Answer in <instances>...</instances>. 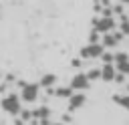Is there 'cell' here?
I'll use <instances>...</instances> for the list:
<instances>
[{"mask_svg": "<svg viewBox=\"0 0 129 125\" xmlns=\"http://www.w3.org/2000/svg\"><path fill=\"white\" fill-rule=\"evenodd\" d=\"M2 109L10 115H18L20 113V99L16 95H6L2 99Z\"/></svg>", "mask_w": 129, "mask_h": 125, "instance_id": "6da1fadb", "label": "cell"}, {"mask_svg": "<svg viewBox=\"0 0 129 125\" xmlns=\"http://www.w3.org/2000/svg\"><path fill=\"white\" fill-rule=\"evenodd\" d=\"M115 18L113 16H103V18H99V20H95V24H93V30H97V32H111L113 28H115Z\"/></svg>", "mask_w": 129, "mask_h": 125, "instance_id": "7a4b0ae2", "label": "cell"}, {"mask_svg": "<svg viewBox=\"0 0 129 125\" xmlns=\"http://www.w3.org/2000/svg\"><path fill=\"white\" fill-rule=\"evenodd\" d=\"M103 50H105L103 44H99V42H91V44H87V46L81 50V56H85V58H99Z\"/></svg>", "mask_w": 129, "mask_h": 125, "instance_id": "3957f363", "label": "cell"}, {"mask_svg": "<svg viewBox=\"0 0 129 125\" xmlns=\"http://www.w3.org/2000/svg\"><path fill=\"white\" fill-rule=\"evenodd\" d=\"M89 79H87V75L85 73H79V75H75L73 77V81H71V89L73 91H85V89H89Z\"/></svg>", "mask_w": 129, "mask_h": 125, "instance_id": "277c9868", "label": "cell"}, {"mask_svg": "<svg viewBox=\"0 0 129 125\" xmlns=\"http://www.w3.org/2000/svg\"><path fill=\"white\" fill-rule=\"evenodd\" d=\"M36 97H38V85H28V83H24V85H22V99H24L26 103H32V101H36Z\"/></svg>", "mask_w": 129, "mask_h": 125, "instance_id": "5b68a950", "label": "cell"}, {"mask_svg": "<svg viewBox=\"0 0 129 125\" xmlns=\"http://www.w3.org/2000/svg\"><path fill=\"white\" fill-rule=\"evenodd\" d=\"M121 38H123V34H121V32H113V30H111V32H105L103 46H107V48H113V46H115V44H117Z\"/></svg>", "mask_w": 129, "mask_h": 125, "instance_id": "8992f818", "label": "cell"}, {"mask_svg": "<svg viewBox=\"0 0 129 125\" xmlns=\"http://www.w3.org/2000/svg\"><path fill=\"white\" fill-rule=\"evenodd\" d=\"M115 73H117V69L113 67V62H105L103 69H101V79L103 81H113Z\"/></svg>", "mask_w": 129, "mask_h": 125, "instance_id": "52a82bcc", "label": "cell"}, {"mask_svg": "<svg viewBox=\"0 0 129 125\" xmlns=\"http://www.w3.org/2000/svg\"><path fill=\"white\" fill-rule=\"evenodd\" d=\"M83 103H85V95H83V93H77V95H71V97H69V109H71V111L83 107Z\"/></svg>", "mask_w": 129, "mask_h": 125, "instance_id": "ba28073f", "label": "cell"}, {"mask_svg": "<svg viewBox=\"0 0 129 125\" xmlns=\"http://www.w3.org/2000/svg\"><path fill=\"white\" fill-rule=\"evenodd\" d=\"M54 83H56V77H54V75H44V77L40 79V85L46 87V89H50Z\"/></svg>", "mask_w": 129, "mask_h": 125, "instance_id": "9c48e42d", "label": "cell"}, {"mask_svg": "<svg viewBox=\"0 0 129 125\" xmlns=\"http://www.w3.org/2000/svg\"><path fill=\"white\" fill-rule=\"evenodd\" d=\"M54 95H56V97H67V99H69V97L73 95V89H71V87H58V89L54 91Z\"/></svg>", "mask_w": 129, "mask_h": 125, "instance_id": "30bf717a", "label": "cell"}, {"mask_svg": "<svg viewBox=\"0 0 129 125\" xmlns=\"http://www.w3.org/2000/svg\"><path fill=\"white\" fill-rule=\"evenodd\" d=\"M48 115H50L48 107H40V109L32 111V117H38V119H44V117H48Z\"/></svg>", "mask_w": 129, "mask_h": 125, "instance_id": "8fae6325", "label": "cell"}, {"mask_svg": "<svg viewBox=\"0 0 129 125\" xmlns=\"http://www.w3.org/2000/svg\"><path fill=\"white\" fill-rule=\"evenodd\" d=\"M115 101H117L121 107H125V109L129 111V95H123V97H121V95H115Z\"/></svg>", "mask_w": 129, "mask_h": 125, "instance_id": "7c38bea8", "label": "cell"}, {"mask_svg": "<svg viewBox=\"0 0 129 125\" xmlns=\"http://www.w3.org/2000/svg\"><path fill=\"white\" fill-rule=\"evenodd\" d=\"M85 75H87L89 81H93V79H101V69H91V71L85 73Z\"/></svg>", "mask_w": 129, "mask_h": 125, "instance_id": "4fadbf2b", "label": "cell"}, {"mask_svg": "<svg viewBox=\"0 0 129 125\" xmlns=\"http://www.w3.org/2000/svg\"><path fill=\"white\" fill-rule=\"evenodd\" d=\"M115 69H119V73H123V75H129V60H125V62H117Z\"/></svg>", "mask_w": 129, "mask_h": 125, "instance_id": "5bb4252c", "label": "cell"}, {"mask_svg": "<svg viewBox=\"0 0 129 125\" xmlns=\"http://www.w3.org/2000/svg\"><path fill=\"white\" fill-rule=\"evenodd\" d=\"M121 34H129V18L121 20Z\"/></svg>", "mask_w": 129, "mask_h": 125, "instance_id": "9a60e30c", "label": "cell"}, {"mask_svg": "<svg viewBox=\"0 0 129 125\" xmlns=\"http://www.w3.org/2000/svg\"><path fill=\"white\" fill-rule=\"evenodd\" d=\"M99 58H103V60H105V62H113V52H105V50H103V52H101V56H99Z\"/></svg>", "mask_w": 129, "mask_h": 125, "instance_id": "2e32d148", "label": "cell"}, {"mask_svg": "<svg viewBox=\"0 0 129 125\" xmlns=\"http://www.w3.org/2000/svg\"><path fill=\"white\" fill-rule=\"evenodd\" d=\"M97 40H99V32L93 30V32H91V42H97Z\"/></svg>", "mask_w": 129, "mask_h": 125, "instance_id": "e0dca14e", "label": "cell"}, {"mask_svg": "<svg viewBox=\"0 0 129 125\" xmlns=\"http://www.w3.org/2000/svg\"><path fill=\"white\" fill-rule=\"evenodd\" d=\"M20 115H22V119H30L32 117V111H20Z\"/></svg>", "mask_w": 129, "mask_h": 125, "instance_id": "ac0fdd59", "label": "cell"}, {"mask_svg": "<svg viewBox=\"0 0 129 125\" xmlns=\"http://www.w3.org/2000/svg\"><path fill=\"white\" fill-rule=\"evenodd\" d=\"M121 2H125V4H127V2H129V0H121Z\"/></svg>", "mask_w": 129, "mask_h": 125, "instance_id": "d6986e66", "label": "cell"}, {"mask_svg": "<svg viewBox=\"0 0 129 125\" xmlns=\"http://www.w3.org/2000/svg\"><path fill=\"white\" fill-rule=\"evenodd\" d=\"M54 125H64V123H54Z\"/></svg>", "mask_w": 129, "mask_h": 125, "instance_id": "ffe728a7", "label": "cell"}, {"mask_svg": "<svg viewBox=\"0 0 129 125\" xmlns=\"http://www.w3.org/2000/svg\"><path fill=\"white\" fill-rule=\"evenodd\" d=\"M127 95H129V85H127Z\"/></svg>", "mask_w": 129, "mask_h": 125, "instance_id": "44dd1931", "label": "cell"}]
</instances>
